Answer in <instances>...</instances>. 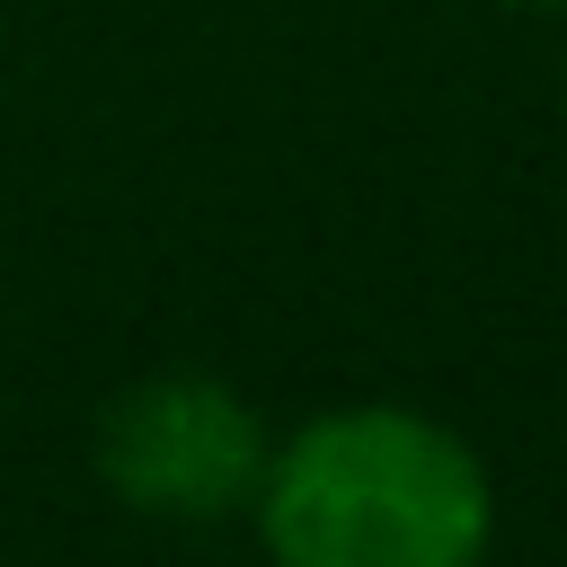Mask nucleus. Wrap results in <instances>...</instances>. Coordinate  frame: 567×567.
Listing matches in <instances>:
<instances>
[{"mask_svg": "<svg viewBox=\"0 0 567 567\" xmlns=\"http://www.w3.org/2000/svg\"><path fill=\"white\" fill-rule=\"evenodd\" d=\"M523 9H567V0H523Z\"/></svg>", "mask_w": 567, "mask_h": 567, "instance_id": "obj_3", "label": "nucleus"}, {"mask_svg": "<svg viewBox=\"0 0 567 567\" xmlns=\"http://www.w3.org/2000/svg\"><path fill=\"white\" fill-rule=\"evenodd\" d=\"M97 478L115 505L151 523H221L257 505L266 478V425L257 408L213 372H151L97 408Z\"/></svg>", "mask_w": 567, "mask_h": 567, "instance_id": "obj_2", "label": "nucleus"}, {"mask_svg": "<svg viewBox=\"0 0 567 567\" xmlns=\"http://www.w3.org/2000/svg\"><path fill=\"white\" fill-rule=\"evenodd\" d=\"M248 514L275 567H478L496 478L443 416L363 399L292 425Z\"/></svg>", "mask_w": 567, "mask_h": 567, "instance_id": "obj_1", "label": "nucleus"}]
</instances>
